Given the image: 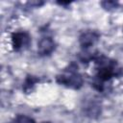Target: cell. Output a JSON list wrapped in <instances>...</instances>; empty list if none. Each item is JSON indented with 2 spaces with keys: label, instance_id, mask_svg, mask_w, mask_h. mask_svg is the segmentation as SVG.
<instances>
[{
  "label": "cell",
  "instance_id": "6da1fadb",
  "mask_svg": "<svg viewBox=\"0 0 123 123\" xmlns=\"http://www.w3.org/2000/svg\"><path fill=\"white\" fill-rule=\"evenodd\" d=\"M57 82L61 85L67 86V87L78 89L83 86L84 81H83L82 76L78 72H76L72 69H69V71H66V72L59 75L57 77Z\"/></svg>",
  "mask_w": 123,
  "mask_h": 123
},
{
  "label": "cell",
  "instance_id": "7a4b0ae2",
  "mask_svg": "<svg viewBox=\"0 0 123 123\" xmlns=\"http://www.w3.org/2000/svg\"><path fill=\"white\" fill-rule=\"evenodd\" d=\"M31 41L30 36L26 32H16L12 37V42L14 50H21L26 48Z\"/></svg>",
  "mask_w": 123,
  "mask_h": 123
},
{
  "label": "cell",
  "instance_id": "3957f363",
  "mask_svg": "<svg viewBox=\"0 0 123 123\" xmlns=\"http://www.w3.org/2000/svg\"><path fill=\"white\" fill-rule=\"evenodd\" d=\"M55 49V42L50 37H42L37 44V51L39 55H50Z\"/></svg>",
  "mask_w": 123,
  "mask_h": 123
},
{
  "label": "cell",
  "instance_id": "277c9868",
  "mask_svg": "<svg viewBox=\"0 0 123 123\" xmlns=\"http://www.w3.org/2000/svg\"><path fill=\"white\" fill-rule=\"evenodd\" d=\"M98 34L95 33V32H91V31H88V32H86V33H83L80 37V43L83 47H90L92 46L97 40H98Z\"/></svg>",
  "mask_w": 123,
  "mask_h": 123
},
{
  "label": "cell",
  "instance_id": "5b68a950",
  "mask_svg": "<svg viewBox=\"0 0 123 123\" xmlns=\"http://www.w3.org/2000/svg\"><path fill=\"white\" fill-rule=\"evenodd\" d=\"M101 111V108H100V105L95 102V101H92V102H89L87 104V106L86 107V112L88 116H97Z\"/></svg>",
  "mask_w": 123,
  "mask_h": 123
},
{
  "label": "cell",
  "instance_id": "8992f818",
  "mask_svg": "<svg viewBox=\"0 0 123 123\" xmlns=\"http://www.w3.org/2000/svg\"><path fill=\"white\" fill-rule=\"evenodd\" d=\"M16 123H35V121L29 117V116H26V115H23V114H19L17 117H16Z\"/></svg>",
  "mask_w": 123,
  "mask_h": 123
},
{
  "label": "cell",
  "instance_id": "52a82bcc",
  "mask_svg": "<svg viewBox=\"0 0 123 123\" xmlns=\"http://www.w3.org/2000/svg\"><path fill=\"white\" fill-rule=\"evenodd\" d=\"M101 5L106 10H112V9H115L117 7V3L114 1H104L101 3Z\"/></svg>",
  "mask_w": 123,
  "mask_h": 123
},
{
  "label": "cell",
  "instance_id": "ba28073f",
  "mask_svg": "<svg viewBox=\"0 0 123 123\" xmlns=\"http://www.w3.org/2000/svg\"><path fill=\"white\" fill-rule=\"evenodd\" d=\"M9 123H16V121H12V122H9Z\"/></svg>",
  "mask_w": 123,
  "mask_h": 123
},
{
  "label": "cell",
  "instance_id": "9c48e42d",
  "mask_svg": "<svg viewBox=\"0 0 123 123\" xmlns=\"http://www.w3.org/2000/svg\"><path fill=\"white\" fill-rule=\"evenodd\" d=\"M42 123H50V122H42Z\"/></svg>",
  "mask_w": 123,
  "mask_h": 123
}]
</instances>
